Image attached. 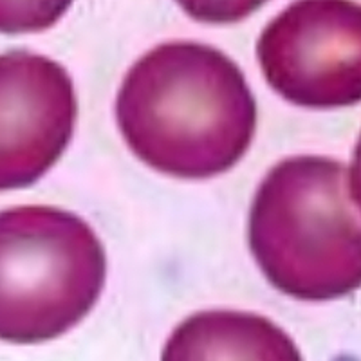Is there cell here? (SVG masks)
Returning a JSON list of instances; mask_svg holds the SVG:
<instances>
[{
  "mask_svg": "<svg viewBox=\"0 0 361 361\" xmlns=\"http://www.w3.org/2000/svg\"><path fill=\"white\" fill-rule=\"evenodd\" d=\"M116 119L132 152L179 179L230 170L250 148L257 107L243 71L221 51L170 42L130 67Z\"/></svg>",
  "mask_w": 361,
  "mask_h": 361,
  "instance_id": "6da1fadb",
  "label": "cell"
},
{
  "mask_svg": "<svg viewBox=\"0 0 361 361\" xmlns=\"http://www.w3.org/2000/svg\"><path fill=\"white\" fill-rule=\"evenodd\" d=\"M250 247L267 282L298 300H334L361 288V209L347 170L322 156L282 161L255 193Z\"/></svg>",
  "mask_w": 361,
  "mask_h": 361,
  "instance_id": "7a4b0ae2",
  "label": "cell"
},
{
  "mask_svg": "<svg viewBox=\"0 0 361 361\" xmlns=\"http://www.w3.org/2000/svg\"><path fill=\"white\" fill-rule=\"evenodd\" d=\"M107 260L85 221L45 206L0 217V334L9 343L62 336L89 314Z\"/></svg>",
  "mask_w": 361,
  "mask_h": 361,
  "instance_id": "3957f363",
  "label": "cell"
},
{
  "mask_svg": "<svg viewBox=\"0 0 361 361\" xmlns=\"http://www.w3.org/2000/svg\"><path fill=\"white\" fill-rule=\"evenodd\" d=\"M271 89L305 109L361 102V6L296 0L267 24L257 44Z\"/></svg>",
  "mask_w": 361,
  "mask_h": 361,
  "instance_id": "277c9868",
  "label": "cell"
},
{
  "mask_svg": "<svg viewBox=\"0 0 361 361\" xmlns=\"http://www.w3.org/2000/svg\"><path fill=\"white\" fill-rule=\"evenodd\" d=\"M0 185L25 188L60 159L76 121V96L60 63L27 51L0 60Z\"/></svg>",
  "mask_w": 361,
  "mask_h": 361,
  "instance_id": "5b68a950",
  "label": "cell"
},
{
  "mask_svg": "<svg viewBox=\"0 0 361 361\" xmlns=\"http://www.w3.org/2000/svg\"><path fill=\"white\" fill-rule=\"evenodd\" d=\"M163 360H300L291 338L273 322L235 311L190 316L173 331Z\"/></svg>",
  "mask_w": 361,
  "mask_h": 361,
  "instance_id": "8992f818",
  "label": "cell"
},
{
  "mask_svg": "<svg viewBox=\"0 0 361 361\" xmlns=\"http://www.w3.org/2000/svg\"><path fill=\"white\" fill-rule=\"evenodd\" d=\"M73 0H0V27L6 35L38 33L62 18Z\"/></svg>",
  "mask_w": 361,
  "mask_h": 361,
  "instance_id": "52a82bcc",
  "label": "cell"
},
{
  "mask_svg": "<svg viewBox=\"0 0 361 361\" xmlns=\"http://www.w3.org/2000/svg\"><path fill=\"white\" fill-rule=\"evenodd\" d=\"M186 15L206 24H233L257 11L267 0H176Z\"/></svg>",
  "mask_w": 361,
  "mask_h": 361,
  "instance_id": "ba28073f",
  "label": "cell"
},
{
  "mask_svg": "<svg viewBox=\"0 0 361 361\" xmlns=\"http://www.w3.org/2000/svg\"><path fill=\"white\" fill-rule=\"evenodd\" d=\"M350 197H353L354 204L361 209V135L360 141L354 150V159H353V170H350Z\"/></svg>",
  "mask_w": 361,
  "mask_h": 361,
  "instance_id": "9c48e42d",
  "label": "cell"
}]
</instances>
